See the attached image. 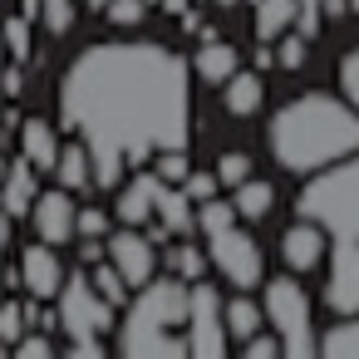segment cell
Wrapping results in <instances>:
<instances>
[{"label":"cell","mask_w":359,"mask_h":359,"mask_svg":"<svg viewBox=\"0 0 359 359\" xmlns=\"http://www.w3.org/2000/svg\"><path fill=\"white\" fill-rule=\"evenodd\" d=\"M256 6V40H280L290 25H295V15H300V0H251Z\"/></svg>","instance_id":"18"},{"label":"cell","mask_w":359,"mask_h":359,"mask_svg":"<svg viewBox=\"0 0 359 359\" xmlns=\"http://www.w3.org/2000/svg\"><path fill=\"white\" fill-rule=\"evenodd\" d=\"M25 325H30V315H25L20 300H0V344L15 349V339L25 334Z\"/></svg>","instance_id":"27"},{"label":"cell","mask_w":359,"mask_h":359,"mask_svg":"<svg viewBox=\"0 0 359 359\" xmlns=\"http://www.w3.org/2000/svg\"><path fill=\"white\" fill-rule=\"evenodd\" d=\"M226 300L212 285H192V310H187V349L197 359L226 354Z\"/></svg>","instance_id":"7"},{"label":"cell","mask_w":359,"mask_h":359,"mask_svg":"<svg viewBox=\"0 0 359 359\" xmlns=\"http://www.w3.org/2000/svg\"><path fill=\"white\" fill-rule=\"evenodd\" d=\"M330 20H349L354 11H359V0H325V6H320Z\"/></svg>","instance_id":"41"},{"label":"cell","mask_w":359,"mask_h":359,"mask_svg":"<svg viewBox=\"0 0 359 359\" xmlns=\"http://www.w3.org/2000/svg\"><path fill=\"white\" fill-rule=\"evenodd\" d=\"M266 320H271V330L280 334V349L290 354V359H310L315 349H320V339H315V330H310V300H305V290H300V280H290V276H276V280H266Z\"/></svg>","instance_id":"6"},{"label":"cell","mask_w":359,"mask_h":359,"mask_svg":"<svg viewBox=\"0 0 359 359\" xmlns=\"http://www.w3.org/2000/svg\"><path fill=\"white\" fill-rule=\"evenodd\" d=\"M217 187H222V177H217V172H187V182H182V192H187L192 202H212V197H217Z\"/></svg>","instance_id":"35"},{"label":"cell","mask_w":359,"mask_h":359,"mask_svg":"<svg viewBox=\"0 0 359 359\" xmlns=\"http://www.w3.org/2000/svg\"><path fill=\"white\" fill-rule=\"evenodd\" d=\"M74 202H69V187H55V192H40L35 207H30V222H35V236L50 241V246H65L74 241Z\"/></svg>","instance_id":"10"},{"label":"cell","mask_w":359,"mask_h":359,"mask_svg":"<svg viewBox=\"0 0 359 359\" xmlns=\"http://www.w3.org/2000/svg\"><path fill=\"white\" fill-rule=\"evenodd\" d=\"M158 192H163V177H158V172H138V177L123 182V192H118V217H123L128 226L148 222V217L158 212Z\"/></svg>","instance_id":"15"},{"label":"cell","mask_w":359,"mask_h":359,"mask_svg":"<svg viewBox=\"0 0 359 359\" xmlns=\"http://www.w3.org/2000/svg\"><path fill=\"white\" fill-rule=\"evenodd\" d=\"M0 84H6V99H15V94H25V74H20L15 65H6V79H0Z\"/></svg>","instance_id":"42"},{"label":"cell","mask_w":359,"mask_h":359,"mask_svg":"<svg viewBox=\"0 0 359 359\" xmlns=\"http://www.w3.org/2000/svg\"><path fill=\"white\" fill-rule=\"evenodd\" d=\"M207 266H212V256H202L197 246H177V251H172V271H177L182 280H202Z\"/></svg>","instance_id":"32"},{"label":"cell","mask_w":359,"mask_h":359,"mask_svg":"<svg viewBox=\"0 0 359 359\" xmlns=\"http://www.w3.org/2000/svg\"><path fill=\"white\" fill-rule=\"evenodd\" d=\"M217 177H222L226 187H241V182L251 177V158H246V153H222V158H217Z\"/></svg>","instance_id":"34"},{"label":"cell","mask_w":359,"mask_h":359,"mask_svg":"<svg viewBox=\"0 0 359 359\" xmlns=\"http://www.w3.org/2000/svg\"><path fill=\"white\" fill-rule=\"evenodd\" d=\"M158 6H163L168 15H187V6H192V0H158Z\"/></svg>","instance_id":"44"},{"label":"cell","mask_w":359,"mask_h":359,"mask_svg":"<svg viewBox=\"0 0 359 359\" xmlns=\"http://www.w3.org/2000/svg\"><path fill=\"white\" fill-rule=\"evenodd\" d=\"M236 217H241V212H236V202H217V197H212V202H202L197 226L212 236V231H222V226H236Z\"/></svg>","instance_id":"28"},{"label":"cell","mask_w":359,"mask_h":359,"mask_svg":"<svg viewBox=\"0 0 359 359\" xmlns=\"http://www.w3.org/2000/svg\"><path fill=\"white\" fill-rule=\"evenodd\" d=\"M40 20H45L50 35H69L74 20H79V6L74 0H40Z\"/></svg>","instance_id":"26"},{"label":"cell","mask_w":359,"mask_h":359,"mask_svg":"<svg viewBox=\"0 0 359 359\" xmlns=\"http://www.w3.org/2000/svg\"><path fill=\"white\" fill-rule=\"evenodd\" d=\"M271 153L290 172H320L349 153H359V109L330 94H305L271 118Z\"/></svg>","instance_id":"2"},{"label":"cell","mask_w":359,"mask_h":359,"mask_svg":"<svg viewBox=\"0 0 359 359\" xmlns=\"http://www.w3.org/2000/svg\"><path fill=\"white\" fill-rule=\"evenodd\" d=\"M6 172H11V158H6V153H0V182H6Z\"/></svg>","instance_id":"47"},{"label":"cell","mask_w":359,"mask_h":359,"mask_svg":"<svg viewBox=\"0 0 359 359\" xmlns=\"http://www.w3.org/2000/svg\"><path fill=\"white\" fill-rule=\"evenodd\" d=\"M207 256H212V266H217L236 290L261 285V251H256V241H251L241 226L212 231V236H207Z\"/></svg>","instance_id":"8"},{"label":"cell","mask_w":359,"mask_h":359,"mask_svg":"<svg viewBox=\"0 0 359 359\" xmlns=\"http://www.w3.org/2000/svg\"><path fill=\"white\" fill-rule=\"evenodd\" d=\"M231 202H236V212H241L246 222H256V217H266V212H271L276 192H271V182H256V177H246L241 187H231Z\"/></svg>","instance_id":"22"},{"label":"cell","mask_w":359,"mask_h":359,"mask_svg":"<svg viewBox=\"0 0 359 359\" xmlns=\"http://www.w3.org/2000/svg\"><path fill=\"white\" fill-rule=\"evenodd\" d=\"M192 69H197L207 84H226V79L236 74V50H231L226 40H217V35H202V50H197Z\"/></svg>","instance_id":"17"},{"label":"cell","mask_w":359,"mask_h":359,"mask_svg":"<svg viewBox=\"0 0 359 359\" xmlns=\"http://www.w3.org/2000/svg\"><path fill=\"white\" fill-rule=\"evenodd\" d=\"M325 226L320 222H310V217H300V226H290L285 236H280V251H285V261H290V271H310V266H320L325 261Z\"/></svg>","instance_id":"13"},{"label":"cell","mask_w":359,"mask_h":359,"mask_svg":"<svg viewBox=\"0 0 359 359\" xmlns=\"http://www.w3.org/2000/svg\"><path fill=\"white\" fill-rule=\"evenodd\" d=\"M74 236H109V217H104L99 207H84V212L74 217Z\"/></svg>","instance_id":"37"},{"label":"cell","mask_w":359,"mask_h":359,"mask_svg":"<svg viewBox=\"0 0 359 359\" xmlns=\"http://www.w3.org/2000/svg\"><path fill=\"white\" fill-rule=\"evenodd\" d=\"M6 55L11 50H6V35H0V79H6ZM0 99H6V84H0Z\"/></svg>","instance_id":"45"},{"label":"cell","mask_w":359,"mask_h":359,"mask_svg":"<svg viewBox=\"0 0 359 359\" xmlns=\"http://www.w3.org/2000/svg\"><path fill=\"white\" fill-rule=\"evenodd\" d=\"M158 217H163V226H168L172 236H182V231L197 226V217H192V197L177 192L172 182H163V192H158Z\"/></svg>","instance_id":"21"},{"label":"cell","mask_w":359,"mask_h":359,"mask_svg":"<svg viewBox=\"0 0 359 359\" xmlns=\"http://www.w3.org/2000/svg\"><path fill=\"white\" fill-rule=\"evenodd\" d=\"M55 172H60V187H69V192H84V187L94 182V153H89V143L79 138V143L60 148V163H55Z\"/></svg>","instance_id":"19"},{"label":"cell","mask_w":359,"mask_h":359,"mask_svg":"<svg viewBox=\"0 0 359 359\" xmlns=\"http://www.w3.org/2000/svg\"><path fill=\"white\" fill-rule=\"evenodd\" d=\"M60 325L69 334V354H84V359H99L104 354V334L114 330V305L94 290L89 271H74L65 276L60 285Z\"/></svg>","instance_id":"5"},{"label":"cell","mask_w":359,"mask_h":359,"mask_svg":"<svg viewBox=\"0 0 359 359\" xmlns=\"http://www.w3.org/2000/svg\"><path fill=\"white\" fill-rule=\"evenodd\" d=\"M89 280H94V290H99V295H104V300H109L114 310H118V305L128 300V280H123V271H118L114 261H109V266L99 261V266L89 271Z\"/></svg>","instance_id":"25"},{"label":"cell","mask_w":359,"mask_h":359,"mask_svg":"<svg viewBox=\"0 0 359 359\" xmlns=\"http://www.w3.org/2000/svg\"><path fill=\"white\" fill-rule=\"evenodd\" d=\"M6 246H11V212L0 207V256H6ZM0 285H6V266H0Z\"/></svg>","instance_id":"43"},{"label":"cell","mask_w":359,"mask_h":359,"mask_svg":"<svg viewBox=\"0 0 359 359\" xmlns=\"http://www.w3.org/2000/svg\"><path fill=\"white\" fill-rule=\"evenodd\" d=\"M192 310V280L172 276H153L148 285H138V300L128 305V320L118 330V349L128 359H182L192 354L187 339H177L172 330L187 325Z\"/></svg>","instance_id":"3"},{"label":"cell","mask_w":359,"mask_h":359,"mask_svg":"<svg viewBox=\"0 0 359 359\" xmlns=\"http://www.w3.org/2000/svg\"><path fill=\"white\" fill-rule=\"evenodd\" d=\"M320 6H325V0H300V15H295L300 35H310V40L320 35V20H325V11H320Z\"/></svg>","instance_id":"40"},{"label":"cell","mask_w":359,"mask_h":359,"mask_svg":"<svg viewBox=\"0 0 359 359\" xmlns=\"http://www.w3.org/2000/svg\"><path fill=\"white\" fill-rule=\"evenodd\" d=\"M320 354H330V359H359V320H339L320 339Z\"/></svg>","instance_id":"24"},{"label":"cell","mask_w":359,"mask_h":359,"mask_svg":"<svg viewBox=\"0 0 359 359\" xmlns=\"http://www.w3.org/2000/svg\"><path fill=\"white\" fill-rule=\"evenodd\" d=\"M60 138H55V123H45V118H25L20 123V153L40 168V172H55V163H60Z\"/></svg>","instance_id":"16"},{"label":"cell","mask_w":359,"mask_h":359,"mask_svg":"<svg viewBox=\"0 0 359 359\" xmlns=\"http://www.w3.org/2000/svg\"><path fill=\"white\" fill-rule=\"evenodd\" d=\"M261 315H266V310H261V305H251V300H241V295H236V300H226V334L246 344V339L261 330Z\"/></svg>","instance_id":"23"},{"label":"cell","mask_w":359,"mask_h":359,"mask_svg":"<svg viewBox=\"0 0 359 359\" xmlns=\"http://www.w3.org/2000/svg\"><path fill=\"white\" fill-rule=\"evenodd\" d=\"M261 94H266L261 74H251V69H236V74L226 79V114H236V118L256 114V109H261Z\"/></svg>","instance_id":"20"},{"label":"cell","mask_w":359,"mask_h":359,"mask_svg":"<svg viewBox=\"0 0 359 359\" xmlns=\"http://www.w3.org/2000/svg\"><path fill=\"white\" fill-rule=\"evenodd\" d=\"M295 212L320 222L330 236H354L359 241V158L349 153V163L320 168L305 182V192L295 197Z\"/></svg>","instance_id":"4"},{"label":"cell","mask_w":359,"mask_h":359,"mask_svg":"<svg viewBox=\"0 0 359 359\" xmlns=\"http://www.w3.org/2000/svg\"><path fill=\"white\" fill-rule=\"evenodd\" d=\"M35 177H40V168L20 153L15 163H11V172H6V182H0V207H6L11 217H25L30 207H35Z\"/></svg>","instance_id":"14"},{"label":"cell","mask_w":359,"mask_h":359,"mask_svg":"<svg viewBox=\"0 0 359 359\" xmlns=\"http://www.w3.org/2000/svg\"><path fill=\"white\" fill-rule=\"evenodd\" d=\"M310 55V35H280V50H276V65L280 69H300Z\"/></svg>","instance_id":"33"},{"label":"cell","mask_w":359,"mask_h":359,"mask_svg":"<svg viewBox=\"0 0 359 359\" xmlns=\"http://www.w3.org/2000/svg\"><path fill=\"white\" fill-rule=\"evenodd\" d=\"M153 246H158V241H148V236H138V231H114V236H109V261L123 271L128 285H148V280H153V266H158Z\"/></svg>","instance_id":"12"},{"label":"cell","mask_w":359,"mask_h":359,"mask_svg":"<svg viewBox=\"0 0 359 359\" xmlns=\"http://www.w3.org/2000/svg\"><path fill=\"white\" fill-rule=\"evenodd\" d=\"M65 266H60V256H55V246L50 241H40V246H25V256H20V285L35 295V300H55L60 295V285H65Z\"/></svg>","instance_id":"11"},{"label":"cell","mask_w":359,"mask_h":359,"mask_svg":"<svg viewBox=\"0 0 359 359\" xmlns=\"http://www.w3.org/2000/svg\"><path fill=\"white\" fill-rule=\"evenodd\" d=\"M163 182H187V172H192V163H187V153L182 148H158V168H153Z\"/></svg>","instance_id":"30"},{"label":"cell","mask_w":359,"mask_h":359,"mask_svg":"<svg viewBox=\"0 0 359 359\" xmlns=\"http://www.w3.org/2000/svg\"><path fill=\"white\" fill-rule=\"evenodd\" d=\"M276 354H285V349H280V334H261V330H256V334L246 339V359H276Z\"/></svg>","instance_id":"39"},{"label":"cell","mask_w":359,"mask_h":359,"mask_svg":"<svg viewBox=\"0 0 359 359\" xmlns=\"http://www.w3.org/2000/svg\"><path fill=\"white\" fill-rule=\"evenodd\" d=\"M11 354H15V359H50V354H55V344H50L45 334H20Z\"/></svg>","instance_id":"38"},{"label":"cell","mask_w":359,"mask_h":359,"mask_svg":"<svg viewBox=\"0 0 359 359\" xmlns=\"http://www.w3.org/2000/svg\"><path fill=\"white\" fill-rule=\"evenodd\" d=\"M20 15H30V20H35V15H40V0H20Z\"/></svg>","instance_id":"46"},{"label":"cell","mask_w":359,"mask_h":359,"mask_svg":"<svg viewBox=\"0 0 359 359\" xmlns=\"http://www.w3.org/2000/svg\"><path fill=\"white\" fill-rule=\"evenodd\" d=\"M0 35H6V50H11L15 60H30V15L0 20Z\"/></svg>","instance_id":"29"},{"label":"cell","mask_w":359,"mask_h":359,"mask_svg":"<svg viewBox=\"0 0 359 359\" xmlns=\"http://www.w3.org/2000/svg\"><path fill=\"white\" fill-rule=\"evenodd\" d=\"M325 300L334 315H359V241L354 236H334V246H330Z\"/></svg>","instance_id":"9"},{"label":"cell","mask_w":359,"mask_h":359,"mask_svg":"<svg viewBox=\"0 0 359 359\" xmlns=\"http://www.w3.org/2000/svg\"><path fill=\"white\" fill-rule=\"evenodd\" d=\"M339 89H344V99L359 109V50L339 60Z\"/></svg>","instance_id":"36"},{"label":"cell","mask_w":359,"mask_h":359,"mask_svg":"<svg viewBox=\"0 0 359 359\" xmlns=\"http://www.w3.org/2000/svg\"><path fill=\"white\" fill-rule=\"evenodd\" d=\"M217 6H222V11H231V6H236V0H217Z\"/></svg>","instance_id":"48"},{"label":"cell","mask_w":359,"mask_h":359,"mask_svg":"<svg viewBox=\"0 0 359 359\" xmlns=\"http://www.w3.org/2000/svg\"><path fill=\"white\" fill-rule=\"evenodd\" d=\"M148 15V0H104V20L109 25H138Z\"/></svg>","instance_id":"31"},{"label":"cell","mask_w":359,"mask_h":359,"mask_svg":"<svg viewBox=\"0 0 359 359\" xmlns=\"http://www.w3.org/2000/svg\"><path fill=\"white\" fill-rule=\"evenodd\" d=\"M60 118L89 143L94 182L114 187L123 168H143L158 148H187V65L163 45H94L60 84Z\"/></svg>","instance_id":"1"}]
</instances>
